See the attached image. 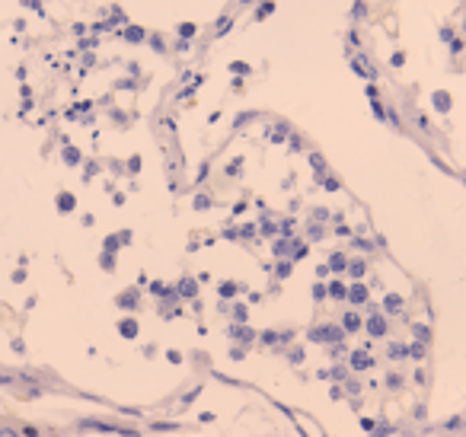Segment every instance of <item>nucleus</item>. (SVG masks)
Here are the masks:
<instances>
[{"label": "nucleus", "mask_w": 466, "mask_h": 437, "mask_svg": "<svg viewBox=\"0 0 466 437\" xmlns=\"http://www.w3.org/2000/svg\"><path fill=\"white\" fill-rule=\"evenodd\" d=\"M364 297H368V291H364V287H352V300L354 303H361Z\"/></svg>", "instance_id": "423d86ee"}, {"label": "nucleus", "mask_w": 466, "mask_h": 437, "mask_svg": "<svg viewBox=\"0 0 466 437\" xmlns=\"http://www.w3.org/2000/svg\"><path fill=\"white\" fill-rule=\"evenodd\" d=\"M435 106H437V109H441V112H444V109H451V99L444 96V93H437V96H435Z\"/></svg>", "instance_id": "39448f33"}, {"label": "nucleus", "mask_w": 466, "mask_h": 437, "mask_svg": "<svg viewBox=\"0 0 466 437\" xmlns=\"http://www.w3.org/2000/svg\"><path fill=\"white\" fill-rule=\"evenodd\" d=\"M271 10H275V7H271V3H262V7H259V16H269Z\"/></svg>", "instance_id": "9b49d317"}, {"label": "nucleus", "mask_w": 466, "mask_h": 437, "mask_svg": "<svg viewBox=\"0 0 466 437\" xmlns=\"http://www.w3.org/2000/svg\"><path fill=\"white\" fill-rule=\"evenodd\" d=\"M358 325H361V319L354 316V313H348V316H345V329H358Z\"/></svg>", "instance_id": "0eeeda50"}, {"label": "nucleus", "mask_w": 466, "mask_h": 437, "mask_svg": "<svg viewBox=\"0 0 466 437\" xmlns=\"http://www.w3.org/2000/svg\"><path fill=\"white\" fill-rule=\"evenodd\" d=\"M230 70H233V74H236V77L249 74V68H246V64H243V61H233V64H230Z\"/></svg>", "instance_id": "20e7f679"}, {"label": "nucleus", "mask_w": 466, "mask_h": 437, "mask_svg": "<svg viewBox=\"0 0 466 437\" xmlns=\"http://www.w3.org/2000/svg\"><path fill=\"white\" fill-rule=\"evenodd\" d=\"M182 38H188V36H195V26H192V23H182Z\"/></svg>", "instance_id": "1a4fd4ad"}, {"label": "nucleus", "mask_w": 466, "mask_h": 437, "mask_svg": "<svg viewBox=\"0 0 466 437\" xmlns=\"http://www.w3.org/2000/svg\"><path fill=\"white\" fill-rule=\"evenodd\" d=\"M386 309H399V297H386Z\"/></svg>", "instance_id": "9d476101"}, {"label": "nucleus", "mask_w": 466, "mask_h": 437, "mask_svg": "<svg viewBox=\"0 0 466 437\" xmlns=\"http://www.w3.org/2000/svg\"><path fill=\"white\" fill-rule=\"evenodd\" d=\"M352 68L358 70V74H361V77H374V68H370V64H368V61H364V58L352 61Z\"/></svg>", "instance_id": "f257e3e1"}, {"label": "nucleus", "mask_w": 466, "mask_h": 437, "mask_svg": "<svg viewBox=\"0 0 466 437\" xmlns=\"http://www.w3.org/2000/svg\"><path fill=\"white\" fill-rule=\"evenodd\" d=\"M368 329L374 332V335H384V329H386V325H384V319H380V316H374V319L368 323Z\"/></svg>", "instance_id": "f03ea898"}, {"label": "nucleus", "mask_w": 466, "mask_h": 437, "mask_svg": "<svg viewBox=\"0 0 466 437\" xmlns=\"http://www.w3.org/2000/svg\"><path fill=\"white\" fill-rule=\"evenodd\" d=\"M368 364H370L368 355H354V367H368Z\"/></svg>", "instance_id": "6e6552de"}, {"label": "nucleus", "mask_w": 466, "mask_h": 437, "mask_svg": "<svg viewBox=\"0 0 466 437\" xmlns=\"http://www.w3.org/2000/svg\"><path fill=\"white\" fill-rule=\"evenodd\" d=\"M125 38H128V42H141V38H144V29L131 26V29H125Z\"/></svg>", "instance_id": "7ed1b4c3"}]
</instances>
